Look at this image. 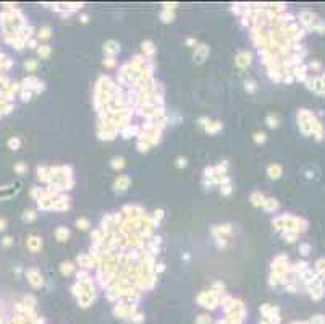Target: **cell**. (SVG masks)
I'll list each match as a JSON object with an SVG mask.
<instances>
[{
	"instance_id": "obj_1",
	"label": "cell",
	"mask_w": 325,
	"mask_h": 324,
	"mask_svg": "<svg viewBox=\"0 0 325 324\" xmlns=\"http://www.w3.org/2000/svg\"><path fill=\"white\" fill-rule=\"evenodd\" d=\"M197 301L202 305L204 308H209V310H214L217 308V305L220 303V295L214 290H209V292H201L199 297H197Z\"/></svg>"
},
{
	"instance_id": "obj_2",
	"label": "cell",
	"mask_w": 325,
	"mask_h": 324,
	"mask_svg": "<svg viewBox=\"0 0 325 324\" xmlns=\"http://www.w3.org/2000/svg\"><path fill=\"white\" fill-rule=\"evenodd\" d=\"M299 23L304 26V29H314L315 24L319 23L317 16L311 12H301L299 13Z\"/></svg>"
},
{
	"instance_id": "obj_3",
	"label": "cell",
	"mask_w": 325,
	"mask_h": 324,
	"mask_svg": "<svg viewBox=\"0 0 325 324\" xmlns=\"http://www.w3.org/2000/svg\"><path fill=\"white\" fill-rule=\"evenodd\" d=\"M129 185H131V178L128 175H120L113 182V190H115V193H125Z\"/></svg>"
},
{
	"instance_id": "obj_4",
	"label": "cell",
	"mask_w": 325,
	"mask_h": 324,
	"mask_svg": "<svg viewBox=\"0 0 325 324\" xmlns=\"http://www.w3.org/2000/svg\"><path fill=\"white\" fill-rule=\"evenodd\" d=\"M26 275H28V280H29V284L33 285V287H41V285L44 284L42 275H41V272L37 269H29L26 272Z\"/></svg>"
},
{
	"instance_id": "obj_5",
	"label": "cell",
	"mask_w": 325,
	"mask_h": 324,
	"mask_svg": "<svg viewBox=\"0 0 325 324\" xmlns=\"http://www.w3.org/2000/svg\"><path fill=\"white\" fill-rule=\"evenodd\" d=\"M209 45H206V44H199L197 47H196V52H194V62L196 63H202L207 57H209Z\"/></svg>"
},
{
	"instance_id": "obj_6",
	"label": "cell",
	"mask_w": 325,
	"mask_h": 324,
	"mask_svg": "<svg viewBox=\"0 0 325 324\" xmlns=\"http://www.w3.org/2000/svg\"><path fill=\"white\" fill-rule=\"evenodd\" d=\"M76 261H78L79 266H83V268H86V269H91V268H94V266H97L95 261H94V258L91 254H88V253H79L78 258H76Z\"/></svg>"
},
{
	"instance_id": "obj_7",
	"label": "cell",
	"mask_w": 325,
	"mask_h": 324,
	"mask_svg": "<svg viewBox=\"0 0 325 324\" xmlns=\"http://www.w3.org/2000/svg\"><path fill=\"white\" fill-rule=\"evenodd\" d=\"M120 50V44L117 41H107L104 44V52L107 57H115Z\"/></svg>"
},
{
	"instance_id": "obj_8",
	"label": "cell",
	"mask_w": 325,
	"mask_h": 324,
	"mask_svg": "<svg viewBox=\"0 0 325 324\" xmlns=\"http://www.w3.org/2000/svg\"><path fill=\"white\" fill-rule=\"evenodd\" d=\"M235 62H236V65L240 66V68H246V66L251 63V54L247 50H243V52H240L236 55Z\"/></svg>"
},
{
	"instance_id": "obj_9",
	"label": "cell",
	"mask_w": 325,
	"mask_h": 324,
	"mask_svg": "<svg viewBox=\"0 0 325 324\" xmlns=\"http://www.w3.org/2000/svg\"><path fill=\"white\" fill-rule=\"evenodd\" d=\"M291 73L294 76V80H299V81H306V80H307V66H306V65L296 66V68H293Z\"/></svg>"
},
{
	"instance_id": "obj_10",
	"label": "cell",
	"mask_w": 325,
	"mask_h": 324,
	"mask_svg": "<svg viewBox=\"0 0 325 324\" xmlns=\"http://www.w3.org/2000/svg\"><path fill=\"white\" fill-rule=\"evenodd\" d=\"M28 248L31 251H39L42 248V238L41 237H36V235H31L28 238Z\"/></svg>"
},
{
	"instance_id": "obj_11",
	"label": "cell",
	"mask_w": 325,
	"mask_h": 324,
	"mask_svg": "<svg viewBox=\"0 0 325 324\" xmlns=\"http://www.w3.org/2000/svg\"><path fill=\"white\" fill-rule=\"evenodd\" d=\"M262 207L265 209L267 212H277V211H278V207H280V204H278V201H277V199H273V198H265V201H264Z\"/></svg>"
},
{
	"instance_id": "obj_12",
	"label": "cell",
	"mask_w": 325,
	"mask_h": 324,
	"mask_svg": "<svg viewBox=\"0 0 325 324\" xmlns=\"http://www.w3.org/2000/svg\"><path fill=\"white\" fill-rule=\"evenodd\" d=\"M282 172H283V169L278 164H270L269 167H267V175H269L270 178H273V180L280 178L282 177Z\"/></svg>"
},
{
	"instance_id": "obj_13",
	"label": "cell",
	"mask_w": 325,
	"mask_h": 324,
	"mask_svg": "<svg viewBox=\"0 0 325 324\" xmlns=\"http://www.w3.org/2000/svg\"><path fill=\"white\" fill-rule=\"evenodd\" d=\"M142 50H144V55L147 57V60H150L155 54V45L152 41H144L142 42Z\"/></svg>"
},
{
	"instance_id": "obj_14",
	"label": "cell",
	"mask_w": 325,
	"mask_h": 324,
	"mask_svg": "<svg viewBox=\"0 0 325 324\" xmlns=\"http://www.w3.org/2000/svg\"><path fill=\"white\" fill-rule=\"evenodd\" d=\"M249 201H251V204H252V206L259 207V206H262V204H264L265 196H264V193H262V191H254V193L251 195V198H249Z\"/></svg>"
},
{
	"instance_id": "obj_15",
	"label": "cell",
	"mask_w": 325,
	"mask_h": 324,
	"mask_svg": "<svg viewBox=\"0 0 325 324\" xmlns=\"http://www.w3.org/2000/svg\"><path fill=\"white\" fill-rule=\"evenodd\" d=\"M39 83V80L36 78V76H28V78L23 80L21 83V89H29V91H34L36 88V84Z\"/></svg>"
},
{
	"instance_id": "obj_16",
	"label": "cell",
	"mask_w": 325,
	"mask_h": 324,
	"mask_svg": "<svg viewBox=\"0 0 325 324\" xmlns=\"http://www.w3.org/2000/svg\"><path fill=\"white\" fill-rule=\"evenodd\" d=\"M97 135H99V139H102V141H112V139H115L118 131L117 130H104V131H97Z\"/></svg>"
},
{
	"instance_id": "obj_17",
	"label": "cell",
	"mask_w": 325,
	"mask_h": 324,
	"mask_svg": "<svg viewBox=\"0 0 325 324\" xmlns=\"http://www.w3.org/2000/svg\"><path fill=\"white\" fill-rule=\"evenodd\" d=\"M315 272L320 277V280L325 282V258H320L315 261Z\"/></svg>"
},
{
	"instance_id": "obj_18",
	"label": "cell",
	"mask_w": 325,
	"mask_h": 324,
	"mask_svg": "<svg viewBox=\"0 0 325 324\" xmlns=\"http://www.w3.org/2000/svg\"><path fill=\"white\" fill-rule=\"evenodd\" d=\"M94 298H95V295H92V293H84L81 298H78V303H79V306H83V308H88L89 305H92Z\"/></svg>"
},
{
	"instance_id": "obj_19",
	"label": "cell",
	"mask_w": 325,
	"mask_h": 324,
	"mask_svg": "<svg viewBox=\"0 0 325 324\" xmlns=\"http://www.w3.org/2000/svg\"><path fill=\"white\" fill-rule=\"evenodd\" d=\"M265 123H267V127L269 128H277L280 125V118H278V115H277V113H269V115H267V118H265Z\"/></svg>"
},
{
	"instance_id": "obj_20",
	"label": "cell",
	"mask_w": 325,
	"mask_h": 324,
	"mask_svg": "<svg viewBox=\"0 0 325 324\" xmlns=\"http://www.w3.org/2000/svg\"><path fill=\"white\" fill-rule=\"evenodd\" d=\"M110 167H112L113 170H121L123 167H125V159H123L121 156L112 157V160H110Z\"/></svg>"
},
{
	"instance_id": "obj_21",
	"label": "cell",
	"mask_w": 325,
	"mask_h": 324,
	"mask_svg": "<svg viewBox=\"0 0 325 324\" xmlns=\"http://www.w3.org/2000/svg\"><path fill=\"white\" fill-rule=\"evenodd\" d=\"M222 128H223V125H222L220 122H210V123H209V125H207L204 130L209 133V135H215V133H218Z\"/></svg>"
},
{
	"instance_id": "obj_22",
	"label": "cell",
	"mask_w": 325,
	"mask_h": 324,
	"mask_svg": "<svg viewBox=\"0 0 325 324\" xmlns=\"http://www.w3.org/2000/svg\"><path fill=\"white\" fill-rule=\"evenodd\" d=\"M55 237H57V240H58V242H66V238L70 237V230L66 227H58L55 230Z\"/></svg>"
},
{
	"instance_id": "obj_23",
	"label": "cell",
	"mask_w": 325,
	"mask_h": 324,
	"mask_svg": "<svg viewBox=\"0 0 325 324\" xmlns=\"http://www.w3.org/2000/svg\"><path fill=\"white\" fill-rule=\"evenodd\" d=\"M315 115V113L312 112V110H307V109H299L298 110V122H306V120H309V118H312Z\"/></svg>"
},
{
	"instance_id": "obj_24",
	"label": "cell",
	"mask_w": 325,
	"mask_h": 324,
	"mask_svg": "<svg viewBox=\"0 0 325 324\" xmlns=\"http://www.w3.org/2000/svg\"><path fill=\"white\" fill-rule=\"evenodd\" d=\"M71 290H73V295H74L76 298H81L84 293H88V292H86V289H84V285L79 284V282H74L73 287H71Z\"/></svg>"
},
{
	"instance_id": "obj_25",
	"label": "cell",
	"mask_w": 325,
	"mask_h": 324,
	"mask_svg": "<svg viewBox=\"0 0 325 324\" xmlns=\"http://www.w3.org/2000/svg\"><path fill=\"white\" fill-rule=\"evenodd\" d=\"M160 20L164 21V23H171L175 20V15H173V12L171 10H162V13H160Z\"/></svg>"
},
{
	"instance_id": "obj_26",
	"label": "cell",
	"mask_w": 325,
	"mask_h": 324,
	"mask_svg": "<svg viewBox=\"0 0 325 324\" xmlns=\"http://www.w3.org/2000/svg\"><path fill=\"white\" fill-rule=\"evenodd\" d=\"M73 271H74V266H73V263H70V261H65V263H62V266H60V272H62L63 275H70Z\"/></svg>"
},
{
	"instance_id": "obj_27",
	"label": "cell",
	"mask_w": 325,
	"mask_h": 324,
	"mask_svg": "<svg viewBox=\"0 0 325 324\" xmlns=\"http://www.w3.org/2000/svg\"><path fill=\"white\" fill-rule=\"evenodd\" d=\"M37 54H39L41 59H49L50 54H52V49L50 45H41L39 49H37Z\"/></svg>"
},
{
	"instance_id": "obj_28",
	"label": "cell",
	"mask_w": 325,
	"mask_h": 324,
	"mask_svg": "<svg viewBox=\"0 0 325 324\" xmlns=\"http://www.w3.org/2000/svg\"><path fill=\"white\" fill-rule=\"evenodd\" d=\"M299 233H296V232H290V230H285L282 232V237L285 238V242H288V243H294L296 242V238H298Z\"/></svg>"
},
{
	"instance_id": "obj_29",
	"label": "cell",
	"mask_w": 325,
	"mask_h": 324,
	"mask_svg": "<svg viewBox=\"0 0 325 324\" xmlns=\"http://www.w3.org/2000/svg\"><path fill=\"white\" fill-rule=\"evenodd\" d=\"M214 169H215V175H225L226 174V169H228V162L223 160V162H220V164L214 165Z\"/></svg>"
},
{
	"instance_id": "obj_30",
	"label": "cell",
	"mask_w": 325,
	"mask_h": 324,
	"mask_svg": "<svg viewBox=\"0 0 325 324\" xmlns=\"http://www.w3.org/2000/svg\"><path fill=\"white\" fill-rule=\"evenodd\" d=\"M76 227L81 228V230H88V228L91 227L89 221L86 217H79V219H76Z\"/></svg>"
},
{
	"instance_id": "obj_31",
	"label": "cell",
	"mask_w": 325,
	"mask_h": 324,
	"mask_svg": "<svg viewBox=\"0 0 325 324\" xmlns=\"http://www.w3.org/2000/svg\"><path fill=\"white\" fill-rule=\"evenodd\" d=\"M52 34V29H50V26H42L41 29H39V39H49Z\"/></svg>"
},
{
	"instance_id": "obj_32",
	"label": "cell",
	"mask_w": 325,
	"mask_h": 324,
	"mask_svg": "<svg viewBox=\"0 0 325 324\" xmlns=\"http://www.w3.org/2000/svg\"><path fill=\"white\" fill-rule=\"evenodd\" d=\"M244 89L249 92V94H252V92H256L257 91V84H256V81H252V80H247L246 83H244Z\"/></svg>"
},
{
	"instance_id": "obj_33",
	"label": "cell",
	"mask_w": 325,
	"mask_h": 324,
	"mask_svg": "<svg viewBox=\"0 0 325 324\" xmlns=\"http://www.w3.org/2000/svg\"><path fill=\"white\" fill-rule=\"evenodd\" d=\"M20 146H21V141L18 139L16 136H13V138L8 139V148H10V149L16 151V149H20Z\"/></svg>"
},
{
	"instance_id": "obj_34",
	"label": "cell",
	"mask_w": 325,
	"mask_h": 324,
	"mask_svg": "<svg viewBox=\"0 0 325 324\" xmlns=\"http://www.w3.org/2000/svg\"><path fill=\"white\" fill-rule=\"evenodd\" d=\"M36 217H37L36 211H26V212L23 214V221H24V222H33Z\"/></svg>"
},
{
	"instance_id": "obj_35",
	"label": "cell",
	"mask_w": 325,
	"mask_h": 324,
	"mask_svg": "<svg viewBox=\"0 0 325 324\" xmlns=\"http://www.w3.org/2000/svg\"><path fill=\"white\" fill-rule=\"evenodd\" d=\"M299 253H301L302 256H307V254L311 253V245H309V243H301V245H299Z\"/></svg>"
},
{
	"instance_id": "obj_36",
	"label": "cell",
	"mask_w": 325,
	"mask_h": 324,
	"mask_svg": "<svg viewBox=\"0 0 325 324\" xmlns=\"http://www.w3.org/2000/svg\"><path fill=\"white\" fill-rule=\"evenodd\" d=\"M212 290H214V292H217V293L223 292V290H225V284H223V282H220V280L214 282V285H212Z\"/></svg>"
},
{
	"instance_id": "obj_37",
	"label": "cell",
	"mask_w": 325,
	"mask_h": 324,
	"mask_svg": "<svg viewBox=\"0 0 325 324\" xmlns=\"http://www.w3.org/2000/svg\"><path fill=\"white\" fill-rule=\"evenodd\" d=\"M309 324H325V318L322 314H315V316H312V319L309 321Z\"/></svg>"
},
{
	"instance_id": "obj_38",
	"label": "cell",
	"mask_w": 325,
	"mask_h": 324,
	"mask_svg": "<svg viewBox=\"0 0 325 324\" xmlns=\"http://www.w3.org/2000/svg\"><path fill=\"white\" fill-rule=\"evenodd\" d=\"M24 305L28 308H34V305H36V298L33 297V295H28V297H24Z\"/></svg>"
},
{
	"instance_id": "obj_39",
	"label": "cell",
	"mask_w": 325,
	"mask_h": 324,
	"mask_svg": "<svg viewBox=\"0 0 325 324\" xmlns=\"http://www.w3.org/2000/svg\"><path fill=\"white\" fill-rule=\"evenodd\" d=\"M31 96H33V91H29V89H21V101L23 102H28L31 99Z\"/></svg>"
},
{
	"instance_id": "obj_40",
	"label": "cell",
	"mask_w": 325,
	"mask_h": 324,
	"mask_svg": "<svg viewBox=\"0 0 325 324\" xmlns=\"http://www.w3.org/2000/svg\"><path fill=\"white\" fill-rule=\"evenodd\" d=\"M149 148H150V144H149L147 141H138V149H139L141 152H147Z\"/></svg>"
},
{
	"instance_id": "obj_41",
	"label": "cell",
	"mask_w": 325,
	"mask_h": 324,
	"mask_svg": "<svg viewBox=\"0 0 325 324\" xmlns=\"http://www.w3.org/2000/svg\"><path fill=\"white\" fill-rule=\"evenodd\" d=\"M215 177V169L214 167H206L204 169V178H214Z\"/></svg>"
},
{
	"instance_id": "obj_42",
	"label": "cell",
	"mask_w": 325,
	"mask_h": 324,
	"mask_svg": "<svg viewBox=\"0 0 325 324\" xmlns=\"http://www.w3.org/2000/svg\"><path fill=\"white\" fill-rule=\"evenodd\" d=\"M15 172H16L18 175H23V174L26 172V164H24V162H20V164L15 165Z\"/></svg>"
},
{
	"instance_id": "obj_43",
	"label": "cell",
	"mask_w": 325,
	"mask_h": 324,
	"mask_svg": "<svg viewBox=\"0 0 325 324\" xmlns=\"http://www.w3.org/2000/svg\"><path fill=\"white\" fill-rule=\"evenodd\" d=\"M267 136H265V133H256L254 135V141L257 143V144H262V143H265Z\"/></svg>"
},
{
	"instance_id": "obj_44",
	"label": "cell",
	"mask_w": 325,
	"mask_h": 324,
	"mask_svg": "<svg viewBox=\"0 0 325 324\" xmlns=\"http://www.w3.org/2000/svg\"><path fill=\"white\" fill-rule=\"evenodd\" d=\"M196 324H210V318L207 314H201L199 318H196Z\"/></svg>"
},
{
	"instance_id": "obj_45",
	"label": "cell",
	"mask_w": 325,
	"mask_h": 324,
	"mask_svg": "<svg viewBox=\"0 0 325 324\" xmlns=\"http://www.w3.org/2000/svg\"><path fill=\"white\" fill-rule=\"evenodd\" d=\"M36 66H37V62H36V60H28V62L24 63V68H26L28 71H34Z\"/></svg>"
},
{
	"instance_id": "obj_46",
	"label": "cell",
	"mask_w": 325,
	"mask_h": 324,
	"mask_svg": "<svg viewBox=\"0 0 325 324\" xmlns=\"http://www.w3.org/2000/svg\"><path fill=\"white\" fill-rule=\"evenodd\" d=\"M294 81V76H293V73L291 71H286L285 75H283V83H286V84H291Z\"/></svg>"
},
{
	"instance_id": "obj_47",
	"label": "cell",
	"mask_w": 325,
	"mask_h": 324,
	"mask_svg": "<svg viewBox=\"0 0 325 324\" xmlns=\"http://www.w3.org/2000/svg\"><path fill=\"white\" fill-rule=\"evenodd\" d=\"M176 167L178 169H185L186 165H188V160H186V157H176Z\"/></svg>"
},
{
	"instance_id": "obj_48",
	"label": "cell",
	"mask_w": 325,
	"mask_h": 324,
	"mask_svg": "<svg viewBox=\"0 0 325 324\" xmlns=\"http://www.w3.org/2000/svg\"><path fill=\"white\" fill-rule=\"evenodd\" d=\"M314 31H317V33H320V34H323L325 33V21H322V20H319V23L315 24V28H314Z\"/></svg>"
},
{
	"instance_id": "obj_49",
	"label": "cell",
	"mask_w": 325,
	"mask_h": 324,
	"mask_svg": "<svg viewBox=\"0 0 325 324\" xmlns=\"http://www.w3.org/2000/svg\"><path fill=\"white\" fill-rule=\"evenodd\" d=\"M104 65L107 66V68L115 66V57H107V59H104Z\"/></svg>"
},
{
	"instance_id": "obj_50",
	"label": "cell",
	"mask_w": 325,
	"mask_h": 324,
	"mask_svg": "<svg viewBox=\"0 0 325 324\" xmlns=\"http://www.w3.org/2000/svg\"><path fill=\"white\" fill-rule=\"evenodd\" d=\"M142 321H144V314H141V313H136L135 316L131 318V322H135V324H141Z\"/></svg>"
},
{
	"instance_id": "obj_51",
	"label": "cell",
	"mask_w": 325,
	"mask_h": 324,
	"mask_svg": "<svg viewBox=\"0 0 325 324\" xmlns=\"http://www.w3.org/2000/svg\"><path fill=\"white\" fill-rule=\"evenodd\" d=\"M164 214H165L164 209H155V211H154V216H152V217H154L155 221L159 222V221H162V219H164Z\"/></svg>"
},
{
	"instance_id": "obj_52",
	"label": "cell",
	"mask_w": 325,
	"mask_h": 324,
	"mask_svg": "<svg viewBox=\"0 0 325 324\" xmlns=\"http://www.w3.org/2000/svg\"><path fill=\"white\" fill-rule=\"evenodd\" d=\"M231 185H225V186H220V193L223 195V196H228V195H231Z\"/></svg>"
},
{
	"instance_id": "obj_53",
	"label": "cell",
	"mask_w": 325,
	"mask_h": 324,
	"mask_svg": "<svg viewBox=\"0 0 325 324\" xmlns=\"http://www.w3.org/2000/svg\"><path fill=\"white\" fill-rule=\"evenodd\" d=\"M44 89H45V84H44L42 81H39V83L36 84V88H34V91H33V92H36V94H41Z\"/></svg>"
},
{
	"instance_id": "obj_54",
	"label": "cell",
	"mask_w": 325,
	"mask_h": 324,
	"mask_svg": "<svg viewBox=\"0 0 325 324\" xmlns=\"http://www.w3.org/2000/svg\"><path fill=\"white\" fill-rule=\"evenodd\" d=\"M309 68H312V70H317V71H319V70L322 68V65H320V62H319V60H312V62L309 63Z\"/></svg>"
},
{
	"instance_id": "obj_55",
	"label": "cell",
	"mask_w": 325,
	"mask_h": 324,
	"mask_svg": "<svg viewBox=\"0 0 325 324\" xmlns=\"http://www.w3.org/2000/svg\"><path fill=\"white\" fill-rule=\"evenodd\" d=\"M215 240H217V246H218V248H225V246H226V240H225L223 237H218V238H215Z\"/></svg>"
},
{
	"instance_id": "obj_56",
	"label": "cell",
	"mask_w": 325,
	"mask_h": 324,
	"mask_svg": "<svg viewBox=\"0 0 325 324\" xmlns=\"http://www.w3.org/2000/svg\"><path fill=\"white\" fill-rule=\"evenodd\" d=\"M210 123V120H209V117H201L199 118V127H202V128H206L207 125Z\"/></svg>"
},
{
	"instance_id": "obj_57",
	"label": "cell",
	"mask_w": 325,
	"mask_h": 324,
	"mask_svg": "<svg viewBox=\"0 0 325 324\" xmlns=\"http://www.w3.org/2000/svg\"><path fill=\"white\" fill-rule=\"evenodd\" d=\"M13 243V240H12V237H5L3 240H2V245L5 246V248H8V246H10Z\"/></svg>"
},
{
	"instance_id": "obj_58",
	"label": "cell",
	"mask_w": 325,
	"mask_h": 324,
	"mask_svg": "<svg viewBox=\"0 0 325 324\" xmlns=\"http://www.w3.org/2000/svg\"><path fill=\"white\" fill-rule=\"evenodd\" d=\"M165 271V264L160 263V264H155V272H164Z\"/></svg>"
},
{
	"instance_id": "obj_59",
	"label": "cell",
	"mask_w": 325,
	"mask_h": 324,
	"mask_svg": "<svg viewBox=\"0 0 325 324\" xmlns=\"http://www.w3.org/2000/svg\"><path fill=\"white\" fill-rule=\"evenodd\" d=\"M186 45L188 47H194L196 45V39H193V37H188V39H186Z\"/></svg>"
},
{
	"instance_id": "obj_60",
	"label": "cell",
	"mask_w": 325,
	"mask_h": 324,
	"mask_svg": "<svg viewBox=\"0 0 325 324\" xmlns=\"http://www.w3.org/2000/svg\"><path fill=\"white\" fill-rule=\"evenodd\" d=\"M28 47H29V49H34V47H37V41H36V39H29V41H28Z\"/></svg>"
},
{
	"instance_id": "obj_61",
	"label": "cell",
	"mask_w": 325,
	"mask_h": 324,
	"mask_svg": "<svg viewBox=\"0 0 325 324\" xmlns=\"http://www.w3.org/2000/svg\"><path fill=\"white\" fill-rule=\"evenodd\" d=\"M164 7H165V10H173V8L178 7V3H164Z\"/></svg>"
},
{
	"instance_id": "obj_62",
	"label": "cell",
	"mask_w": 325,
	"mask_h": 324,
	"mask_svg": "<svg viewBox=\"0 0 325 324\" xmlns=\"http://www.w3.org/2000/svg\"><path fill=\"white\" fill-rule=\"evenodd\" d=\"M5 228H7V221H5V219H2V217H0V232H2V230H5Z\"/></svg>"
},
{
	"instance_id": "obj_63",
	"label": "cell",
	"mask_w": 325,
	"mask_h": 324,
	"mask_svg": "<svg viewBox=\"0 0 325 324\" xmlns=\"http://www.w3.org/2000/svg\"><path fill=\"white\" fill-rule=\"evenodd\" d=\"M81 23H88V15H81Z\"/></svg>"
}]
</instances>
